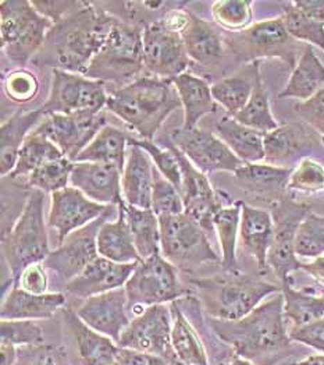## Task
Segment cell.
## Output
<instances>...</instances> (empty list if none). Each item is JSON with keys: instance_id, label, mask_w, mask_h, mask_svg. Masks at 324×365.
<instances>
[{"instance_id": "1", "label": "cell", "mask_w": 324, "mask_h": 365, "mask_svg": "<svg viewBox=\"0 0 324 365\" xmlns=\"http://www.w3.org/2000/svg\"><path fill=\"white\" fill-rule=\"evenodd\" d=\"M210 328L223 343L230 346L236 357L254 365H277L296 353L288 334L281 293L258 305L238 321L209 318Z\"/></svg>"}, {"instance_id": "2", "label": "cell", "mask_w": 324, "mask_h": 365, "mask_svg": "<svg viewBox=\"0 0 324 365\" xmlns=\"http://www.w3.org/2000/svg\"><path fill=\"white\" fill-rule=\"evenodd\" d=\"M117 20L98 4L87 1L83 9L53 24L32 63L52 70L85 74Z\"/></svg>"}, {"instance_id": "3", "label": "cell", "mask_w": 324, "mask_h": 365, "mask_svg": "<svg viewBox=\"0 0 324 365\" xmlns=\"http://www.w3.org/2000/svg\"><path fill=\"white\" fill-rule=\"evenodd\" d=\"M179 108L181 101L172 80L157 77H140L110 92L106 105L108 110L144 140H152Z\"/></svg>"}, {"instance_id": "4", "label": "cell", "mask_w": 324, "mask_h": 365, "mask_svg": "<svg viewBox=\"0 0 324 365\" xmlns=\"http://www.w3.org/2000/svg\"><path fill=\"white\" fill-rule=\"evenodd\" d=\"M207 315L213 319L238 321L251 314L267 297L281 293V286L262 276L244 274L241 269L191 279Z\"/></svg>"}, {"instance_id": "5", "label": "cell", "mask_w": 324, "mask_h": 365, "mask_svg": "<svg viewBox=\"0 0 324 365\" xmlns=\"http://www.w3.org/2000/svg\"><path fill=\"white\" fill-rule=\"evenodd\" d=\"M43 204L45 192L31 190L24 211L13 227L1 236V254L11 274L13 286H19L20 276L27 267L43 262L51 254Z\"/></svg>"}, {"instance_id": "6", "label": "cell", "mask_w": 324, "mask_h": 365, "mask_svg": "<svg viewBox=\"0 0 324 365\" xmlns=\"http://www.w3.org/2000/svg\"><path fill=\"white\" fill-rule=\"evenodd\" d=\"M142 55L144 29L117 20L84 76L105 84L115 83L124 87L140 78L144 68Z\"/></svg>"}, {"instance_id": "7", "label": "cell", "mask_w": 324, "mask_h": 365, "mask_svg": "<svg viewBox=\"0 0 324 365\" xmlns=\"http://www.w3.org/2000/svg\"><path fill=\"white\" fill-rule=\"evenodd\" d=\"M53 23L41 16L27 0L0 1L1 53L17 68H23L42 48Z\"/></svg>"}, {"instance_id": "8", "label": "cell", "mask_w": 324, "mask_h": 365, "mask_svg": "<svg viewBox=\"0 0 324 365\" xmlns=\"http://www.w3.org/2000/svg\"><path fill=\"white\" fill-rule=\"evenodd\" d=\"M229 52L241 64L262 59H278L294 68L303 49L291 36L281 16L254 23L246 30L224 35ZM305 48V46H303Z\"/></svg>"}, {"instance_id": "9", "label": "cell", "mask_w": 324, "mask_h": 365, "mask_svg": "<svg viewBox=\"0 0 324 365\" xmlns=\"http://www.w3.org/2000/svg\"><path fill=\"white\" fill-rule=\"evenodd\" d=\"M160 254L178 271L191 274L209 262H221L207 232L189 215L159 217Z\"/></svg>"}, {"instance_id": "10", "label": "cell", "mask_w": 324, "mask_h": 365, "mask_svg": "<svg viewBox=\"0 0 324 365\" xmlns=\"http://www.w3.org/2000/svg\"><path fill=\"white\" fill-rule=\"evenodd\" d=\"M124 289L132 308L174 303L189 293L178 277L177 268L162 254L140 261Z\"/></svg>"}, {"instance_id": "11", "label": "cell", "mask_w": 324, "mask_h": 365, "mask_svg": "<svg viewBox=\"0 0 324 365\" xmlns=\"http://www.w3.org/2000/svg\"><path fill=\"white\" fill-rule=\"evenodd\" d=\"M52 76L49 96L39 108L45 116L100 113L106 108L109 93L105 83L63 70H52Z\"/></svg>"}, {"instance_id": "12", "label": "cell", "mask_w": 324, "mask_h": 365, "mask_svg": "<svg viewBox=\"0 0 324 365\" xmlns=\"http://www.w3.org/2000/svg\"><path fill=\"white\" fill-rule=\"evenodd\" d=\"M310 211V205L295 201L293 197L270 208L274 222V237L267 255V265L281 284L291 283V274L301 271L302 262L295 252V240L302 220Z\"/></svg>"}, {"instance_id": "13", "label": "cell", "mask_w": 324, "mask_h": 365, "mask_svg": "<svg viewBox=\"0 0 324 365\" xmlns=\"http://www.w3.org/2000/svg\"><path fill=\"white\" fill-rule=\"evenodd\" d=\"M173 315L166 304L152 305L138 314L124 329L118 340L122 349L137 350L178 363L172 346Z\"/></svg>"}, {"instance_id": "14", "label": "cell", "mask_w": 324, "mask_h": 365, "mask_svg": "<svg viewBox=\"0 0 324 365\" xmlns=\"http://www.w3.org/2000/svg\"><path fill=\"white\" fill-rule=\"evenodd\" d=\"M117 205H110L100 217L73 232L43 261L46 269L55 272L66 284L81 274L98 257V235L100 227L116 212Z\"/></svg>"}, {"instance_id": "15", "label": "cell", "mask_w": 324, "mask_h": 365, "mask_svg": "<svg viewBox=\"0 0 324 365\" xmlns=\"http://www.w3.org/2000/svg\"><path fill=\"white\" fill-rule=\"evenodd\" d=\"M170 145L184 153L202 173H236L244 165L224 141L211 131L202 128H176L170 134Z\"/></svg>"}, {"instance_id": "16", "label": "cell", "mask_w": 324, "mask_h": 365, "mask_svg": "<svg viewBox=\"0 0 324 365\" xmlns=\"http://www.w3.org/2000/svg\"><path fill=\"white\" fill-rule=\"evenodd\" d=\"M108 125L105 112L100 113H75V115H51L33 130L55 145L59 147L70 160L75 162L77 156Z\"/></svg>"}, {"instance_id": "17", "label": "cell", "mask_w": 324, "mask_h": 365, "mask_svg": "<svg viewBox=\"0 0 324 365\" xmlns=\"http://www.w3.org/2000/svg\"><path fill=\"white\" fill-rule=\"evenodd\" d=\"M144 68L153 77L172 80L185 73L189 58L181 34L166 30L160 21L144 29Z\"/></svg>"}, {"instance_id": "18", "label": "cell", "mask_w": 324, "mask_h": 365, "mask_svg": "<svg viewBox=\"0 0 324 365\" xmlns=\"http://www.w3.org/2000/svg\"><path fill=\"white\" fill-rule=\"evenodd\" d=\"M177 156L178 165L181 169V197L184 201L185 213L195 219L207 233L213 230V217L216 212L224 205L219 200L211 182L205 173L197 169L184 153H179L176 147H169Z\"/></svg>"}, {"instance_id": "19", "label": "cell", "mask_w": 324, "mask_h": 365, "mask_svg": "<svg viewBox=\"0 0 324 365\" xmlns=\"http://www.w3.org/2000/svg\"><path fill=\"white\" fill-rule=\"evenodd\" d=\"M109 207L89 200L80 190L68 185L52 194L48 226L56 232L60 245L73 232L100 217Z\"/></svg>"}, {"instance_id": "20", "label": "cell", "mask_w": 324, "mask_h": 365, "mask_svg": "<svg viewBox=\"0 0 324 365\" xmlns=\"http://www.w3.org/2000/svg\"><path fill=\"white\" fill-rule=\"evenodd\" d=\"M291 172V168L258 162L244 163L233 175L238 187L246 197L271 208L277 202L291 197L288 191Z\"/></svg>"}, {"instance_id": "21", "label": "cell", "mask_w": 324, "mask_h": 365, "mask_svg": "<svg viewBox=\"0 0 324 365\" xmlns=\"http://www.w3.org/2000/svg\"><path fill=\"white\" fill-rule=\"evenodd\" d=\"M127 292L121 287L89 297L75 312L89 328L110 337L118 344L121 334L131 322L127 315Z\"/></svg>"}, {"instance_id": "22", "label": "cell", "mask_w": 324, "mask_h": 365, "mask_svg": "<svg viewBox=\"0 0 324 365\" xmlns=\"http://www.w3.org/2000/svg\"><path fill=\"white\" fill-rule=\"evenodd\" d=\"M122 172L113 163L74 162L70 184L102 205H118L122 198Z\"/></svg>"}, {"instance_id": "23", "label": "cell", "mask_w": 324, "mask_h": 365, "mask_svg": "<svg viewBox=\"0 0 324 365\" xmlns=\"http://www.w3.org/2000/svg\"><path fill=\"white\" fill-rule=\"evenodd\" d=\"M315 145H322L320 138L305 123H280L265 134V162L290 168L295 159L306 158L303 155Z\"/></svg>"}, {"instance_id": "24", "label": "cell", "mask_w": 324, "mask_h": 365, "mask_svg": "<svg viewBox=\"0 0 324 365\" xmlns=\"http://www.w3.org/2000/svg\"><path fill=\"white\" fill-rule=\"evenodd\" d=\"M137 265L138 262L117 264L99 255L81 274L66 284V290L78 299L87 300L89 297L121 289L125 286Z\"/></svg>"}, {"instance_id": "25", "label": "cell", "mask_w": 324, "mask_h": 365, "mask_svg": "<svg viewBox=\"0 0 324 365\" xmlns=\"http://www.w3.org/2000/svg\"><path fill=\"white\" fill-rule=\"evenodd\" d=\"M273 237L274 222L271 212L242 201L238 242L242 251L255 259L261 274H266L268 269L267 255L273 244Z\"/></svg>"}, {"instance_id": "26", "label": "cell", "mask_w": 324, "mask_h": 365, "mask_svg": "<svg viewBox=\"0 0 324 365\" xmlns=\"http://www.w3.org/2000/svg\"><path fill=\"white\" fill-rule=\"evenodd\" d=\"M66 331L71 336L83 365H113L117 363L120 346L110 337L102 335L88 325L70 308L61 311Z\"/></svg>"}, {"instance_id": "27", "label": "cell", "mask_w": 324, "mask_h": 365, "mask_svg": "<svg viewBox=\"0 0 324 365\" xmlns=\"http://www.w3.org/2000/svg\"><path fill=\"white\" fill-rule=\"evenodd\" d=\"M188 58L205 67L219 66L226 56L224 34L217 27L191 11V19L181 32Z\"/></svg>"}, {"instance_id": "28", "label": "cell", "mask_w": 324, "mask_h": 365, "mask_svg": "<svg viewBox=\"0 0 324 365\" xmlns=\"http://www.w3.org/2000/svg\"><path fill=\"white\" fill-rule=\"evenodd\" d=\"M155 185V168L144 150L128 147L127 162L122 170L121 190L128 205L141 210H152V194Z\"/></svg>"}, {"instance_id": "29", "label": "cell", "mask_w": 324, "mask_h": 365, "mask_svg": "<svg viewBox=\"0 0 324 365\" xmlns=\"http://www.w3.org/2000/svg\"><path fill=\"white\" fill-rule=\"evenodd\" d=\"M64 305L63 293L32 294L20 286H13L1 303L0 317L1 319L42 321L52 318Z\"/></svg>"}, {"instance_id": "30", "label": "cell", "mask_w": 324, "mask_h": 365, "mask_svg": "<svg viewBox=\"0 0 324 365\" xmlns=\"http://www.w3.org/2000/svg\"><path fill=\"white\" fill-rule=\"evenodd\" d=\"M184 109V128H197L198 123L216 110L211 86L204 77L192 73H182L172 78Z\"/></svg>"}, {"instance_id": "31", "label": "cell", "mask_w": 324, "mask_h": 365, "mask_svg": "<svg viewBox=\"0 0 324 365\" xmlns=\"http://www.w3.org/2000/svg\"><path fill=\"white\" fill-rule=\"evenodd\" d=\"M45 115L41 109L17 112L1 124L0 130V173L9 176L17 163L19 153L31 133L42 123Z\"/></svg>"}, {"instance_id": "32", "label": "cell", "mask_w": 324, "mask_h": 365, "mask_svg": "<svg viewBox=\"0 0 324 365\" xmlns=\"http://www.w3.org/2000/svg\"><path fill=\"white\" fill-rule=\"evenodd\" d=\"M261 74V61L245 64L236 74L221 78L211 86L214 102L219 103L229 116L236 118L248 103Z\"/></svg>"}, {"instance_id": "33", "label": "cell", "mask_w": 324, "mask_h": 365, "mask_svg": "<svg viewBox=\"0 0 324 365\" xmlns=\"http://www.w3.org/2000/svg\"><path fill=\"white\" fill-rule=\"evenodd\" d=\"M324 88V63L315 48L305 45L303 52L293 68V73L278 93L280 99L293 98L305 102Z\"/></svg>"}, {"instance_id": "34", "label": "cell", "mask_w": 324, "mask_h": 365, "mask_svg": "<svg viewBox=\"0 0 324 365\" xmlns=\"http://www.w3.org/2000/svg\"><path fill=\"white\" fill-rule=\"evenodd\" d=\"M214 133L244 163L265 162V134L226 115L216 123Z\"/></svg>"}, {"instance_id": "35", "label": "cell", "mask_w": 324, "mask_h": 365, "mask_svg": "<svg viewBox=\"0 0 324 365\" xmlns=\"http://www.w3.org/2000/svg\"><path fill=\"white\" fill-rule=\"evenodd\" d=\"M117 219L108 220L98 235V252L100 257L117 264H135L142 261L125 215L117 207Z\"/></svg>"}, {"instance_id": "36", "label": "cell", "mask_w": 324, "mask_h": 365, "mask_svg": "<svg viewBox=\"0 0 324 365\" xmlns=\"http://www.w3.org/2000/svg\"><path fill=\"white\" fill-rule=\"evenodd\" d=\"M132 134L115 127L105 125L96 137L84 148L75 162H96L113 163L122 172L127 162V147Z\"/></svg>"}, {"instance_id": "37", "label": "cell", "mask_w": 324, "mask_h": 365, "mask_svg": "<svg viewBox=\"0 0 324 365\" xmlns=\"http://www.w3.org/2000/svg\"><path fill=\"white\" fill-rule=\"evenodd\" d=\"M173 329H172V346L178 363L184 365H210L207 349L191 325L188 318L184 315L177 303H172Z\"/></svg>"}, {"instance_id": "38", "label": "cell", "mask_w": 324, "mask_h": 365, "mask_svg": "<svg viewBox=\"0 0 324 365\" xmlns=\"http://www.w3.org/2000/svg\"><path fill=\"white\" fill-rule=\"evenodd\" d=\"M281 294L288 329L301 328L324 318V294H315L306 289L298 290L293 282L281 284Z\"/></svg>"}, {"instance_id": "39", "label": "cell", "mask_w": 324, "mask_h": 365, "mask_svg": "<svg viewBox=\"0 0 324 365\" xmlns=\"http://www.w3.org/2000/svg\"><path fill=\"white\" fill-rule=\"evenodd\" d=\"M130 225L137 251L142 259L160 254V225L153 210H141L128 205L124 200L117 205Z\"/></svg>"}, {"instance_id": "40", "label": "cell", "mask_w": 324, "mask_h": 365, "mask_svg": "<svg viewBox=\"0 0 324 365\" xmlns=\"http://www.w3.org/2000/svg\"><path fill=\"white\" fill-rule=\"evenodd\" d=\"M242 201H236L231 205L220 208L213 217V230L221 248V269L236 271L238 257L236 247L239 240V225H241Z\"/></svg>"}, {"instance_id": "41", "label": "cell", "mask_w": 324, "mask_h": 365, "mask_svg": "<svg viewBox=\"0 0 324 365\" xmlns=\"http://www.w3.org/2000/svg\"><path fill=\"white\" fill-rule=\"evenodd\" d=\"M63 156L64 153L49 138L36 131H32L19 153L14 170L6 178H9V180L11 182L27 180L31 173L35 172L38 168Z\"/></svg>"}, {"instance_id": "42", "label": "cell", "mask_w": 324, "mask_h": 365, "mask_svg": "<svg viewBox=\"0 0 324 365\" xmlns=\"http://www.w3.org/2000/svg\"><path fill=\"white\" fill-rule=\"evenodd\" d=\"M236 120L248 125L261 133H270L280 125V122L274 118L270 103V95L266 88L262 74L258 77L254 92L245 105V108L234 118Z\"/></svg>"}, {"instance_id": "43", "label": "cell", "mask_w": 324, "mask_h": 365, "mask_svg": "<svg viewBox=\"0 0 324 365\" xmlns=\"http://www.w3.org/2000/svg\"><path fill=\"white\" fill-rule=\"evenodd\" d=\"M281 17L287 30L298 42L310 45L324 52V23L301 13L293 1L283 3Z\"/></svg>"}, {"instance_id": "44", "label": "cell", "mask_w": 324, "mask_h": 365, "mask_svg": "<svg viewBox=\"0 0 324 365\" xmlns=\"http://www.w3.org/2000/svg\"><path fill=\"white\" fill-rule=\"evenodd\" d=\"M211 19L226 32L246 30L254 23V1L219 0L211 3Z\"/></svg>"}, {"instance_id": "45", "label": "cell", "mask_w": 324, "mask_h": 365, "mask_svg": "<svg viewBox=\"0 0 324 365\" xmlns=\"http://www.w3.org/2000/svg\"><path fill=\"white\" fill-rule=\"evenodd\" d=\"M73 168L74 162L70 160L67 156L51 160L32 172L30 178L24 182V187L53 194L68 187Z\"/></svg>"}, {"instance_id": "46", "label": "cell", "mask_w": 324, "mask_h": 365, "mask_svg": "<svg viewBox=\"0 0 324 365\" xmlns=\"http://www.w3.org/2000/svg\"><path fill=\"white\" fill-rule=\"evenodd\" d=\"M295 252L305 259L324 255V215L310 211L305 216L296 233Z\"/></svg>"}, {"instance_id": "47", "label": "cell", "mask_w": 324, "mask_h": 365, "mask_svg": "<svg viewBox=\"0 0 324 365\" xmlns=\"http://www.w3.org/2000/svg\"><path fill=\"white\" fill-rule=\"evenodd\" d=\"M290 192L315 195L324 191V166L313 158H303L298 162L290 176Z\"/></svg>"}, {"instance_id": "48", "label": "cell", "mask_w": 324, "mask_h": 365, "mask_svg": "<svg viewBox=\"0 0 324 365\" xmlns=\"http://www.w3.org/2000/svg\"><path fill=\"white\" fill-rule=\"evenodd\" d=\"M128 147H138L144 150L155 163L156 169L160 172V175L173 182L178 190H181V169L178 165L177 156L170 148H163L159 144L153 143L152 140H144L138 137H131L128 141Z\"/></svg>"}, {"instance_id": "49", "label": "cell", "mask_w": 324, "mask_h": 365, "mask_svg": "<svg viewBox=\"0 0 324 365\" xmlns=\"http://www.w3.org/2000/svg\"><path fill=\"white\" fill-rule=\"evenodd\" d=\"M0 343L20 347L41 346L45 343L43 329L36 321L23 319H1Z\"/></svg>"}, {"instance_id": "50", "label": "cell", "mask_w": 324, "mask_h": 365, "mask_svg": "<svg viewBox=\"0 0 324 365\" xmlns=\"http://www.w3.org/2000/svg\"><path fill=\"white\" fill-rule=\"evenodd\" d=\"M3 92L14 103L26 105L39 92V80L28 68H14L3 76Z\"/></svg>"}, {"instance_id": "51", "label": "cell", "mask_w": 324, "mask_h": 365, "mask_svg": "<svg viewBox=\"0 0 324 365\" xmlns=\"http://www.w3.org/2000/svg\"><path fill=\"white\" fill-rule=\"evenodd\" d=\"M152 210L157 215V217L185 212L179 190L173 182L164 179L156 168L152 194Z\"/></svg>"}, {"instance_id": "52", "label": "cell", "mask_w": 324, "mask_h": 365, "mask_svg": "<svg viewBox=\"0 0 324 365\" xmlns=\"http://www.w3.org/2000/svg\"><path fill=\"white\" fill-rule=\"evenodd\" d=\"M16 365H67L66 349L45 343L41 346L20 347Z\"/></svg>"}, {"instance_id": "53", "label": "cell", "mask_w": 324, "mask_h": 365, "mask_svg": "<svg viewBox=\"0 0 324 365\" xmlns=\"http://www.w3.org/2000/svg\"><path fill=\"white\" fill-rule=\"evenodd\" d=\"M294 110L299 119L319 135L324 147V88L310 99L295 103Z\"/></svg>"}, {"instance_id": "54", "label": "cell", "mask_w": 324, "mask_h": 365, "mask_svg": "<svg viewBox=\"0 0 324 365\" xmlns=\"http://www.w3.org/2000/svg\"><path fill=\"white\" fill-rule=\"evenodd\" d=\"M35 10L43 16L45 19L51 20L53 24H58L67 19L68 16L74 14L80 9L85 6L87 1H75V0H32L31 1Z\"/></svg>"}, {"instance_id": "55", "label": "cell", "mask_w": 324, "mask_h": 365, "mask_svg": "<svg viewBox=\"0 0 324 365\" xmlns=\"http://www.w3.org/2000/svg\"><path fill=\"white\" fill-rule=\"evenodd\" d=\"M291 340L324 354V318L301 328L288 329Z\"/></svg>"}, {"instance_id": "56", "label": "cell", "mask_w": 324, "mask_h": 365, "mask_svg": "<svg viewBox=\"0 0 324 365\" xmlns=\"http://www.w3.org/2000/svg\"><path fill=\"white\" fill-rule=\"evenodd\" d=\"M19 286L32 294H46L49 289V277L43 262L27 267L20 276Z\"/></svg>"}, {"instance_id": "57", "label": "cell", "mask_w": 324, "mask_h": 365, "mask_svg": "<svg viewBox=\"0 0 324 365\" xmlns=\"http://www.w3.org/2000/svg\"><path fill=\"white\" fill-rule=\"evenodd\" d=\"M117 361L122 365H170L163 357L122 347H120Z\"/></svg>"}, {"instance_id": "58", "label": "cell", "mask_w": 324, "mask_h": 365, "mask_svg": "<svg viewBox=\"0 0 324 365\" xmlns=\"http://www.w3.org/2000/svg\"><path fill=\"white\" fill-rule=\"evenodd\" d=\"M189 19H191L189 10H187L184 7H176V9H172L170 11H167L159 21L162 23V26L166 30L181 34L188 26Z\"/></svg>"}, {"instance_id": "59", "label": "cell", "mask_w": 324, "mask_h": 365, "mask_svg": "<svg viewBox=\"0 0 324 365\" xmlns=\"http://www.w3.org/2000/svg\"><path fill=\"white\" fill-rule=\"evenodd\" d=\"M293 4L305 16L324 23V0H299Z\"/></svg>"}, {"instance_id": "60", "label": "cell", "mask_w": 324, "mask_h": 365, "mask_svg": "<svg viewBox=\"0 0 324 365\" xmlns=\"http://www.w3.org/2000/svg\"><path fill=\"white\" fill-rule=\"evenodd\" d=\"M301 271L309 274L319 286L324 289V255L310 259L309 262H302Z\"/></svg>"}, {"instance_id": "61", "label": "cell", "mask_w": 324, "mask_h": 365, "mask_svg": "<svg viewBox=\"0 0 324 365\" xmlns=\"http://www.w3.org/2000/svg\"><path fill=\"white\" fill-rule=\"evenodd\" d=\"M19 361V349L11 344L0 343V365H16Z\"/></svg>"}, {"instance_id": "62", "label": "cell", "mask_w": 324, "mask_h": 365, "mask_svg": "<svg viewBox=\"0 0 324 365\" xmlns=\"http://www.w3.org/2000/svg\"><path fill=\"white\" fill-rule=\"evenodd\" d=\"M293 365H324V354L318 353V354L306 356L305 359L295 361Z\"/></svg>"}, {"instance_id": "63", "label": "cell", "mask_w": 324, "mask_h": 365, "mask_svg": "<svg viewBox=\"0 0 324 365\" xmlns=\"http://www.w3.org/2000/svg\"><path fill=\"white\" fill-rule=\"evenodd\" d=\"M226 365H254L252 363H249V361H246V360H244V359H241V357H236L234 356L229 363Z\"/></svg>"}, {"instance_id": "64", "label": "cell", "mask_w": 324, "mask_h": 365, "mask_svg": "<svg viewBox=\"0 0 324 365\" xmlns=\"http://www.w3.org/2000/svg\"><path fill=\"white\" fill-rule=\"evenodd\" d=\"M113 365H122V364H120V363H118V361H117V363H115V364H113Z\"/></svg>"}]
</instances>
